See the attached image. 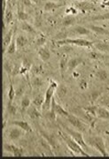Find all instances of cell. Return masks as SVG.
Here are the masks:
<instances>
[{"label": "cell", "mask_w": 109, "mask_h": 159, "mask_svg": "<svg viewBox=\"0 0 109 159\" xmlns=\"http://www.w3.org/2000/svg\"><path fill=\"white\" fill-rule=\"evenodd\" d=\"M60 135H61L63 141L66 143L67 147L75 155H78V156H81V157H90V155L87 153L86 150H84L83 148H82V146L75 142V140L70 136L68 133L65 134L63 132H60Z\"/></svg>", "instance_id": "obj_1"}, {"label": "cell", "mask_w": 109, "mask_h": 159, "mask_svg": "<svg viewBox=\"0 0 109 159\" xmlns=\"http://www.w3.org/2000/svg\"><path fill=\"white\" fill-rule=\"evenodd\" d=\"M57 45H76L81 47H86V48H92L94 47V43L89 40L83 39V38H66V39L59 40L56 42Z\"/></svg>", "instance_id": "obj_2"}, {"label": "cell", "mask_w": 109, "mask_h": 159, "mask_svg": "<svg viewBox=\"0 0 109 159\" xmlns=\"http://www.w3.org/2000/svg\"><path fill=\"white\" fill-rule=\"evenodd\" d=\"M58 89V83L56 81H54L53 80H52L50 81V84L48 86L47 89L45 91V102L43 104L42 110L43 111H48L51 109V104H52V100L54 96V92Z\"/></svg>", "instance_id": "obj_3"}, {"label": "cell", "mask_w": 109, "mask_h": 159, "mask_svg": "<svg viewBox=\"0 0 109 159\" xmlns=\"http://www.w3.org/2000/svg\"><path fill=\"white\" fill-rule=\"evenodd\" d=\"M88 143L94 148L97 151H98L102 157H108V152L107 150V147L104 140L100 136L90 137L88 139Z\"/></svg>", "instance_id": "obj_4"}, {"label": "cell", "mask_w": 109, "mask_h": 159, "mask_svg": "<svg viewBox=\"0 0 109 159\" xmlns=\"http://www.w3.org/2000/svg\"><path fill=\"white\" fill-rule=\"evenodd\" d=\"M64 129L66 130V132L69 134L70 136L72 137L75 142H77L79 145L82 146V148H83L84 150H86L88 148V145L86 144V142H84L83 140V134H82V132L78 130H74V129H71L68 126H64Z\"/></svg>", "instance_id": "obj_5"}, {"label": "cell", "mask_w": 109, "mask_h": 159, "mask_svg": "<svg viewBox=\"0 0 109 159\" xmlns=\"http://www.w3.org/2000/svg\"><path fill=\"white\" fill-rule=\"evenodd\" d=\"M67 120L69 121L71 125L75 127L76 130L80 131V132H84L87 129V125L83 122L79 118H77L76 116H75L74 114L69 113L67 117H66Z\"/></svg>", "instance_id": "obj_6"}, {"label": "cell", "mask_w": 109, "mask_h": 159, "mask_svg": "<svg viewBox=\"0 0 109 159\" xmlns=\"http://www.w3.org/2000/svg\"><path fill=\"white\" fill-rule=\"evenodd\" d=\"M51 117L52 119H55L56 118V115H59V116H62V117H67L69 115V112L63 109L59 103L56 102V100L55 98L53 97L52 100V104H51Z\"/></svg>", "instance_id": "obj_7"}, {"label": "cell", "mask_w": 109, "mask_h": 159, "mask_svg": "<svg viewBox=\"0 0 109 159\" xmlns=\"http://www.w3.org/2000/svg\"><path fill=\"white\" fill-rule=\"evenodd\" d=\"M75 7H76L78 10H81L83 11H93L95 10L96 6L95 5L88 1V0H83V1H77L75 3Z\"/></svg>", "instance_id": "obj_8"}, {"label": "cell", "mask_w": 109, "mask_h": 159, "mask_svg": "<svg viewBox=\"0 0 109 159\" xmlns=\"http://www.w3.org/2000/svg\"><path fill=\"white\" fill-rule=\"evenodd\" d=\"M26 132L22 130L21 128L20 127H12L8 130V138L11 140V141H17L19 140L21 137H22L24 135Z\"/></svg>", "instance_id": "obj_9"}, {"label": "cell", "mask_w": 109, "mask_h": 159, "mask_svg": "<svg viewBox=\"0 0 109 159\" xmlns=\"http://www.w3.org/2000/svg\"><path fill=\"white\" fill-rule=\"evenodd\" d=\"M4 150L12 154L13 157H22L23 156V149L21 148H18L16 146L12 144H4Z\"/></svg>", "instance_id": "obj_10"}, {"label": "cell", "mask_w": 109, "mask_h": 159, "mask_svg": "<svg viewBox=\"0 0 109 159\" xmlns=\"http://www.w3.org/2000/svg\"><path fill=\"white\" fill-rule=\"evenodd\" d=\"M9 125H13V126H18L20 128H21L22 130H24L26 133H31L32 132V127L31 125H29L27 121L24 120H12L11 122L8 123Z\"/></svg>", "instance_id": "obj_11"}, {"label": "cell", "mask_w": 109, "mask_h": 159, "mask_svg": "<svg viewBox=\"0 0 109 159\" xmlns=\"http://www.w3.org/2000/svg\"><path fill=\"white\" fill-rule=\"evenodd\" d=\"M37 54H38V57H40V59L43 62H48L51 59V57H52L51 51L45 46L40 47L39 50H38Z\"/></svg>", "instance_id": "obj_12"}, {"label": "cell", "mask_w": 109, "mask_h": 159, "mask_svg": "<svg viewBox=\"0 0 109 159\" xmlns=\"http://www.w3.org/2000/svg\"><path fill=\"white\" fill-rule=\"evenodd\" d=\"M13 29H11L7 33H6L4 37H3V51L4 52H6L8 46L10 45V43H12V41L13 39Z\"/></svg>", "instance_id": "obj_13"}, {"label": "cell", "mask_w": 109, "mask_h": 159, "mask_svg": "<svg viewBox=\"0 0 109 159\" xmlns=\"http://www.w3.org/2000/svg\"><path fill=\"white\" fill-rule=\"evenodd\" d=\"M83 62V59L82 57H75L71 58V59H69V62H68V71L73 72Z\"/></svg>", "instance_id": "obj_14"}, {"label": "cell", "mask_w": 109, "mask_h": 159, "mask_svg": "<svg viewBox=\"0 0 109 159\" xmlns=\"http://www.w3.org/2000/svg\"><path fill=\"white\" fill-rule=\"evenodd\" d=\"M73 30L75 31L76 34H79L80 35H90V34L92 33V31L91 29L84 28V27H83V26H81V25L74 26Z\"/></svg>", "instance_id": "obj_15"}, {"label": "cell", "mask_w": 109, "mask_h": 159, "mask_svg": "<svg viewBox=\"0 0 109 159\" xmlns=\"http://www.w3.org/2000/svg\"><path fill=\"white\" fill-rule=\"evenodd\" d=\"M89 29L92 30V32L100 35H109V30L104 29L102 27H99L97 25H90Z\"/></svg>", "instance_id": "obj_16"}, {"label": "cell", "mask_w": 109, "mask_h": 159, "mask_svg": "<svg viewBox=\"0 0 109 159\" xmlns=\"http://www.w3.org/2000/svg\"><path fill=\"white\" fill-rule=\"evenodd\" d=\"M62 6H63V4L56 3V2H52V1H48V2H46L45 5L44 6V11H52V10H54V9H57L59 7H61Z\"/></svg>", "instance_id": "obj_17"}, {"label": "cell", "mask_w": 109, "mask_h": 159, "mask_svg": "<svg viewBox=\"0 0 109 159\" xmlns=\"http://www.w3.org/2000/svg\"><path fill=\"white\" fill-rule=\"evenodd\" d=\"M17 16H18V20H21V21H27V20L29 19L28 13L24 11V9L22 8V6H21L20 5L18 6Z\"/></svg>", "instance_id": "obj_18"}, {"label": "cell", "mask_w": 109, "mask_h": 159, "mask_svg": "<svg viewBox=\"0 0 109 159\" xmlns=\"http://www.w3.org/2000/svg\"><path fill=\"white\" fill-rule=\"evenodd\" d=\"M12 18H13L12 11L11 8H8V6H7L6 11L4 12V25L6 26V25L10 24L12 20Z\"/></svg>", "instance_id": "obj_19"}, {"label": "cell", "mask_w": 109, "mask_h": 159, "mask_svg": "<svg viewBox=\"0 0 109 159\" xmlns=\"http://www.w3.org/2000/svg\"><path fill=\"white\" fill-rule=\"evenodd\" d=\"M97 117L101 119H108L109 120V111L104 107L97 108Z\"/></svg>", "instance_id": "obj_20"}, {"label": "cell", "mask_w": 109, "mask_h": 159, "mask_svg": "<svg viewBox=\"0 0 109 159\" xmlns=\"http://www.w3.org/2000/svg\"><path fill=\"white\" fill-rule=\"evenodd\" d=\"M76 22V19L74 17V15H66L62 20V26L64 27H69L73 26Z\"/></svg>", "instance_id": "obj_21"}, {"label": "cell", "mask_w": 109, "mask_h": 159, "mask_svg": "<svg viewBox=\"0 0 109 159\" xmlns=\"http://www.w3.org/2000/svg\"><path fill=\"white\" fill-rule=\"evenodd\" d=\"M44 102H45V97H44L43 95H41V94L37 95V96L34 98V100H33V104H34V106H36L38 110L42 109Z\"/></svg>", "instance_id": "obj_22"}, {"label": "cell", "mask_w": 109, "mask_h": 159, "mask_svg": "<svg viewBox=\"0 0 109 159\" xmlns=\"http://www.w3.org/2000/svg\"><path fill=\"white\" fill-rule=\"evenodd\" d=\"M16 43H17V48H22L28 43L27 37L22 34H18L16 36Z\"/></svg>", "instance_id": "obj_23"}, {"label": "cell", "mask_w": 109, "mask_h": 159, "mask_svg": "<svg viewBox=\"0 0 109 159\" xmlns=\"http://www.w3.org/2000/svg\"><path fill=\"white\" fill-rule=\"evenodd\" d=\"M68 62L69 61H68L67 57L65 56L61 57L60 60H59V70H60V74H61L62 77L64 76L66 70H68Z\"/></svg>", "instance_id": "obj_24"}, {"label": "cell", "mask_w": 109, "mask_h": 159, "mask_svg": "<svg viewBox=\"0 0 109 159\" xmlns=\"http://www.w3.org/2000/svg\"><path fill=\"white\" fill-rule=\"evenodd\" d=\"M21 29L26 31L27 33H30V34H35L36 33V30H35L34 28L28 21H21Z\"/></svg>", "instance_id": "obj_25"}, {"label": "cell", "mask_w": 109, "mask_h": 159, "mask_svg": "<svg viewBox=\"0 0 109 159\" xmlns=\"http://www.w3.org/2000/svg\"><path fill=\"white\" fill-rule=\"evenodd\" d=\"M96 77L98 78L99 80H102V81H105L107 80L108 79V74L106 70L104 69H99L97 71L96 73Z\"/></svg>", "instance_id": "obj_26"}, {"label": "cell", "mask_w": 109, "mask_h": 159, "mask_svg": "<svg viewBox=\"0 0 109 159\" xmlns=\"http://www.w3.org/2000/svg\"><path fill=\"white\" fill-rule=\"evenodd\" d=\"M16 49H17V43H16V38L13 37V39L12 41V43H10V45L8 46L7 50H6V52L7 54H14L16 52Z\"/></svg>", "instance_id": "obj_27"}, {"label": "cell", "mask_w": 109, "mask_h": 159, "mask_svg": "<svg viewBox=\"0 0 109 159\" xmlns=\"http://www.w3.org/2000/svg\"><path fill=\"white\" fill-rule=\"evenodd\" d=\"M21 109H22L23 111H25V110L29 108V106H30V99H29V96L25 95L22 97L21 102Z\"/></svg>", "instance_id": "obj_28"}, {"label": "cell", "mask_w": 109, "mask_h": 159, "mask_svg": "<svg viewBox=\"0 0 109 159\" xmlns=\"http://www.w3.org/2000/svg\"><path fill=\"white\" fill-rule=\"evenodd\" d=\"M29 117H30L31 119H38V118H40V117H41L40 112H39L38 109L36 108V106H34L33 108H31L30 110H29Z\"/></svg>", "instance_id": "obj_29"}, {"label": "cell", "mask_w": 109, "mask_h": 159, "mask_svg": "<svg viewBox=\"0 0 109 159\" xmlns=\"http://www.w3.org/2000/svg\"><path fill=\"white\" fill-rule=\"evenodd\" d=\"M31 85L34 89H38L43 85V80H41L40 77H34L33 79L31 80Z\"/></svg>", "instance_id": "obj_30"}, {"label": "cell", "mask_w": 109, "mask_h": 159, "mask_svg": "<svg viewBox=\"0 0 109 159\" xmlns=\"http://www.w3.org/2000/svg\"><path fill=\"white\" fill-rule=\"evenodd\" d=\"M16 97V90L14 89L13 88V85L12 84H10V87H9V90H8V101L9 102H13V99L14 97Z\"/></svg>", "instance_id": "obj_31"}, {"label": "cell", "mask_w": 109, "mask_h": 159, "mask_svg": "<svg viewBox=\"0 0 109 159\" xmlns=\"http://www.w3.org/2000/svg\"><path fill=\"white\" fill-rule=\"evenodd\" d=\"M7 111H8V112L11 114V115H15L16 114V112H17V108L14 106L13 102H9L8 101V103H7Z\"/></svg>", "instance_id": "obj_32"}, {"label": "cell", "mask_w": 109, "mask_h": 159, "mask_svg": "<svg viewBox=\"0 0 109 159\" xmlns=\"http://www.w3.org/2000/svg\"><path fill=\"white\" fill-rule=\"evenodd\" d=\"M92 20H109V11L92 18Z\"/></svg>", "instance_id": "obj_33"}, {"label": "cell", "mask_w": 109, "mask_h": 159, "mask_svg": "<svg viewBox=\"0 0 109 159\" xmlns=\"http://www.w3.org/2000/svg\"><path fill=\"white\" fill-rule=\"evenodd\" d=\"M94 47H96L99 51H108L109 50V46L107 44L100 43V42H98L97 43H94Z\"/></svg>", "instance_id": "obj_34"}, {"label": "cell", "mask_w": 109, "mask_h": 159, "mask_svg": "<svg viewBox=\"0 0 109 159\" xmlns=\"http://www.w3.org/2000/svg\"><path fill=\"white\" fill-rule=\"evenodd\" d=\"M89 57L94 59V60H98L102 58V55L99 52H96V51H91L89 52Z\"/></svg>", "instance_id": "obj_35"}, {"label": "cell", "mask_w": 109, "mask_h": 159, "mask_svg": "<svg viewBox=\"0 0 109 159\" xmlns=\"http://www.w3.org/2000/svg\"><path fill=\"white\" fill-rule=\"evenodd\" d=\"M77 13H78V9L76 7L70 6V7H68L67 10H66V14L67 15H75Z\"/></svg>", "instance_id": "obj_36"}, {"label": "cell", "mask_w": 109, "mask_h": 159, "mask_svg": "<svg viewBox=\"0 0 109 159\" xmlns=\"http://www.w3.org/2000/svg\"><path fill=\"white\" fill-rule=\"evenodd\" d=\"M97 108L96 106H90L88 108H85V111H86L88 114H91L92 116H97Z\"/></svg>", "instance_id": "obj_37"}, {"label": "cell", "mask_w": 109, "mask_h": 159, "mask_svg": "<svg viewBox=\"0 0 109 159\" xmlns=\"http://www.w3.org/2000/svg\"><path fill=\"white\" fill-rule=\"evenodd\" d=\"M79 88H80L81 90H85L88 88V82H87L86 80H81L80 82H79Z\"/></svg>", "instance_id": "obj_38"}, {"label": "cell", "mask_w": 109, "mask_h": 159, "mask_svg": "<svg viewBox=\"0 0 109 159\" xmlns=\"http://www.w3.org/2000/svg\"><path fill=\"white\" fill-rule=\"evenodd\" d=\"M46 42V38L45 37V36H39L37 39H36V43L37 44L38 46H44V44H45V43Z\"/></svg>", "instance_id": "obj_39"}, {"label": "cell", "mask_w": 109, "mask_h": 159, "mask_svg": "<svg viewBox=\"0 0 109 159\" xmlns=\"http://www.w3.org/2000/svg\"><path fill=\"white\" fill-rule=\"evenodd\" d=\"M4 68L6 70L7 73H9V74H11L12 72V68L11 65H10V63L9 62H5L4 64Z\"/></svg>", "instance_id": "obj_40"}, {"label": "cell", "mask_w": 109, "mask_h": 159, "mask_svg": "<svg viewBox=\"0 0 109 159\" xmlns=\"http://www.w3.org/2000/svg\"><path fill=\"white\" fill-rule=\"evenodd\" d=\"M31 71H32V73L35 74H38L40 73L41 71H42V66H34V67H32L31 69Z\"/></svg>", "instance_id": "obj_41"}, {"label": "cell", "mask_w": 109, "mask_h": 159, "mask_svg": "<svg viewBox=\"0 0 109 159\" xmlns=\"http://www.w3.org/2000/svg\"><path fill=\"white\" fill-rule=\"evenodd\" d=\"M23 6H27V7H31L32 6V3H31V0H23L22 1Z\"/></svg>", "instance_id": "obj_42"}, {"label": "cell", "mask_w": 109, "mask_h": 159, "mask_svg": "<svg viewBox=\"0 0 109 159\" xmlns=\"http://www.w3.org/2000/svg\"><path fill=\"white\" fill-rule=\"evenodd\" d=\"M72 75H73V78H79L80 74L77 73V72H75V71H73V72H72Z\"/></svg>", "instance_id": "obj_43"}, {"label": "cell", "mask_w": 109, "mask_h": 159, "mask_svg": "<svg viewBox=\"0 0 109 159\" xmlns=\"http://www.w3.org/2000/svg\"><path fill=\"white\" fill-rule=\"evenodd\" d=\"M102 2H103L104 4H107L109 2V0H102Z\"/></svg>", "instance_id": "obj_44"}, {"label": "cell", "mask_w": 109, "mask_h": 159, "mask_svg": "<svg viewBox=\"0 0 109 159\" xmlns=\"http://www.w3.org/2000/svg\"><path fill=\"white\" fill-rule=\"evenodd\" d=\"M15 1H16V0H11L12 4V5H13V4H14V3H15Z\"/></svg>", "instance_id": "obj_45"}, {"label": "cell", "mask_w": 109, "mask_h": 159, "mask_svg": "<svg viewBox=\"0 0 109 159\" xmlns=\"http://www.w3.org/2000/svg\"><path fill=\"white\" fill-rule=\"evenodd\" d=\"M77 1H83V0H77Z\"/></svg>", "instance_id": "obj_46"}, {"label": "cell", "mask_w": 109, "mask_h": 159, "mask_svg": "<svg viewBox=\"0 0 109 159\" xmlns=\"http://www.w3.org/2000/svg\"><path fill=\"white\" fill-rule=\"evenodd\" d=\"M3 1H7V0H3Z\"/></svg>", "instance_id": "obj_47"}, {"label": "cell", "mask_w": 109, "mask_h": 159, "mask_svg": "<svg viewBox=\"0 0 109 159\" xmlns=\"http://www.w3.org/2000/svg\"><path fill=\"white\" fill-rule=\"evenodd\" d=\"M108 66H109V64H108Z\"/></svg>", "instance_id": "obj_48"}]
</instances>
